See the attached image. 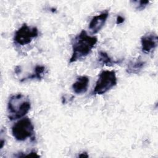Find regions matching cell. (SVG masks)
Here are the masks:
<instances>
[{
	"mask_svg": "<svg viewBox=\"0 0 158 158\" xmlns=\"http://www.w3.org/2000/svg\"><path fill=\"white\" fill-rule=\"evenodd\" d=\"M98 42V38L89 36L83 30L72 40V53L69 62L73 63L81 60L90 54Z\"/></svg>",
	"mask_w": 158,
	"mask_h": 158,
	"instance_id": "6da1fadb",
	"label": "cell"
},
{
	"mask_svg": "<svg viewBox=\"0 0 158 158\" xmlns=\"http://www.w3.org/2000/svg\"><path fill=\"white\" fill-rule=\"evenodd\" d=\"M31 102L29 98L22 93L12 95L7 102V116L14 120L23 118L30 110Z\"/></svg>",
	"mask_w": 158,
	"mask_h": 158,
	"instance_id": "7a4b0ae2",
	"label": "cell"
},
{
	"mask_svg": "<svg viewBox=\"0 0 158 158\" xmlns=\"http://www.w3.org/2000/svg\"><path fill=\"white\" fill-rule=\"evenodd\" d=\"M11 130L12 136L19 141L34 138V125L28 117H23L15 122L12 127Z\"/></svg>",
	"mask_w": 158,
	"mask_h": 158,
	"instance_id": "3957f363",
	"label": "cell"
},
{
	"mask_svg": "<svg viewBox=\"0 0 158 158\" xmlns=\"http://www.w3.org/2000/svg\"><path fill=\"white\" fill-rule=\"evenodd\" d=\"M116 84L117 77L115 71L104 70L99 75L93 91V94H103L115 86Z\"/></svg>",
	"mask_w": 158,
	"mask_h": 158,
	"instance_id": "277c9868",
	"label": "cell"
},
{
	"mask_svg": "<svg viewBox=\"0 0 158 158\" xmlns=\"http://www.w3.org/2000/svg\"><path fill=\"white\" fill-rule=\"evenodd\" d=\"M38 36V30L36 27H30L27 24L23 23L15 33L14 41L20 46L30 44L33 39Z\"/></svg>",
	"mask_w": 158,
	"mask_h": 158,
	"instance_id": "5b68a950",
	"label": "cell"
},
{
	"mask_svg": "<svg viewBox=\"0 0 158 158\" xmlns=\"http://www.w3.org/2000/svg\"><path fill=\"white\" fill-rule=\"evenodd\" d=\"M158 38L154 32H148L141 38V50L146 54L152 52L157 46Z\"/></svg>",
	"mask_w": 158,
	"mask_h": 158,
	"instance_id": "8992f818",
	"label": "cell"
},
{
	"mask_svg": "<svg viewBox=\"0 0 158 158\" xmlns=\"http://www.w3.org/2000/svg\"><path fill=\"white\" fill-rule=\"evenodd\" d=\"M108 17V10L103 11L100 14L94 16L91 19L88 27L91 33L96 34L98 33L104 27Z\"/></svg>",
	"mask_w": 158,
	"mask_h": 158,
	"instance_id": "52a82bcc",
	"label": "cell"
},
{
	"mask_svg": "<svg viewBox=\"0 0 158 158\" xmlns=\"http://www.w3.org/2000/svg\"><path fill=\"white\" fill-rule=\"evenodd\" d=\"M89 78L88 77L82 75L77 78L76 81L72 85V89L75 93L81 94L86 92L89 86Z\"/></svg>",
	"mask_w": 158,
	"mask_h": 158,
	"instance_id": "ba28073f",
	"label": "cell"
},
{
	"mask_svg": "<svg viewBox=\"0 0 158 158\" xmlns=\"http://www.w3.org/2000/svg\"><path fill=\"white\" fill-rule=\"evenodd\" d=\"M146 62L141 57L133 59L129 61L127 65L126 72L129 74H138L144 67Z\"/></svg>",
	"mask_w": 158,
	"mask_h": 158,
	"instance_id": "9c48e42d",
	"label": "cell"
},
{
	"mask_svg": "<svg viewBox=\"0 0 158 158\" xmlns=\"http://www.w3.org/2000/svg\"><path fill=\"white\" fill-rule=\"evenodd\" d=\"M98 62L102 66H112L121 63L122 60L112 59L107 52L101 51L98 52Z\"/></svg>",
	"mask_w": 158,
	"mask_h": 158,
	"instance_id": "30bf717a",
	"label": "cell"
},
{
	"mask_svg": "<svg viewBox=\"0 0 158 158\" xmlns=\"http://www.w3.org/2000/svg\"><path fill=\"white\" fill-rule=\"evenodd\" d=\"M45 70H46V68L44 65H36V67H35L33 73H31L30 75L28 76L27 78H24L23 80H27V79L41 80L43 77V75L45 73Z\"/></svg>",
	"mask_w": 158,
	"mask_h": 158,
	"instance_id": "8fae6325",
	"label": "cell"
},
{
	"mask_svg": "<svg viewBox=\"0 0 158 158\" xmlns=\"http://www.w3.org/2000/svg\"><path fill=\"white\" fill-rule=\"evenodd\" d=\"M134 4H135L136 6V9L141 10L145 9V7L148 5L149 3V1H134Z\"/></svg>",
	"mask_w": 158,
	"mask_h": 158,
	"instance_id": "7c38bea8",
	"label": "cell"
},
{
	"mask_svg": "<svg viewBox=\"0 0 158 158\" xmlns=\"http://www.w3.org/2000/svg\"><path fill=\"white\" fill-rule=\"evenodd\" d=\"M124 20H125V19L122 16H121L120 15H117V19H116V23L117 25L121 24V23H122L124 22Z\"/></svg>",
	"mask_w": 158,
	"mask_h": 158,
	"instance_id": "4fadbf2b",
	"label": "cell"
},
{
	"mask_svg": "<svg viewBox=\"0 0 158 158\" xmlns=\"http://www.w3.org/2000/svg\"><path fill=\"white\" fill-rule=\"evenodd\" d=\"M88 156H89L88 155L87 152H83L78 155L79 157H88Z\"/></svg>",
	"mask_w": 158,
	"mask_h": 158,
	"instance_id": "5bb4252c",
	"label": "cell"
}]
</instances>
